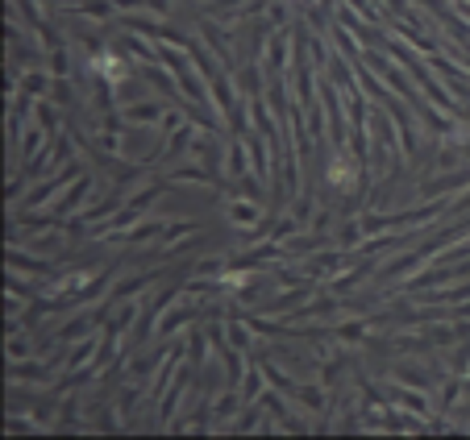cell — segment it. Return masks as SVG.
<instances>
[{"instance_id": "cell-1", "label": "cell", "mask_w": 470, "mask_h": 440, "mask_svg": "<svg viewBox=\"0 0 470 440\" xmlns=\"http://www.w3.org/2000/svg\"><path fill=\"white\" fill-rule=\"evenodd\" d=\"M92 71H96V75H104L108 84H121V79H125V63H121L117 54H96Z\"/></svg>"}, {"instance_id": "cell-2", "label": "cell", "mask_w": 470, "mask_h": 440, "mask_svg": "<svg viewBox=\"0 0 470 440\" xmlns=\"http://www.w3.org/2000/svg\"><path fill=\"white\" fill-rule=\"evenodd\" d=\"M329 179L337 183V187H341V183H345V187H354V171H350V167H341V162H333V167H329Z\"/></svg>"}]
</instances>
